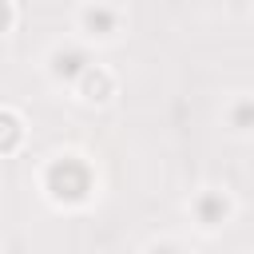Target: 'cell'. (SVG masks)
<instances>
[{
  "label": "cell",
  "instance_id": "6da1fadb",
  "mask_svg": "<svg viewBox=\"0 0 254 254\" xmlns=\"http://www.w3.org/2000/svg\"><path fill=\"white\" fill-rule=\"evenodd\" d=\"M48 190H52L56 198H64V202H79V198H87V190H91V175H87L83 163L60 159V163L48 171Z\"/></svg>",
  "mask_w": 254,
  "mask_h": 254
},
{
  "label": "cell",
  "instance_id": "7a4b0ae2",
  "mask_svg": "<svg viewBox=\"0 0 254 254\" xmlns=\"http://www.w3.org/2000/svg\"><path fill=\"white\" fill-rule=\"evenodd\" d=\"M52 64H56V75H64V79H79V75H83V67H87L83 52H75V48L56 52V56H52Z\"/></svg>",
  "mask_w": 254,
  "mask_h": 254
},
{
  "label": "cell",
  "instance_id": "3957f363",
  "mask_svg": "<svg viewBox=\"0 0 254 254\" xmlns=\"http://www.w3.org/2000/svg\"><path fill=\"white\" fill-rule=\"evenodd\" d=\"M83 95L87 99H107V91H111V79L103 75V71H95V67H83Z\"/></svg>",
  "mask_w": 254,
  "mask_h": 254
},
{
  "label": "cell",
  "instance_id": "277c9868",
  "mask_svg": "<svg viewBox=\"0 0 254 254\" xmlns=\"http://www.w3.org/2000/svg\"><path fill=\"white\" fill-rule=\"evenodd\" d=\"M198 214H202V222H206V226H214V222H222L226 202H222L218 194H202V198H198Z\"/></svg>",
  "mask_w": 254,
  "mask_h": 254
},
{
  "label": "cell",
  "instance_id": "5b68a950",
  "mask_svg": "<svg viewBox=\"0 0 254 254\" xmlns=\"http://www.w3.org/2000/svg\"><path fill=\"white\" fill-rule=\"evenodd\" d=\"M16 139H20V119L8 115V111H0V151H12Z\"/></svg>",
  "mask_w": 254,
  "mask_h": 254
},
{
  "label": "cell",
  "instance_id": "8992f818",
  "mask_svg": "<svg viewBox=\"0 0 254 254\" xmlns=\"http://www.w3.org/2000/svg\"><path fill=\"white\" fill-rule=\"evenodd\" d=\"M83 24H87L91 32H99V36H107V32L115 28V16H111L107 8H87V16H83Z\"/></svg>",
  "mask_w": 254,
  "mask_h": 254
},
{
  "label": "cell",
  "instance_id": "52a82bcc",
  "mask_svg": "<svg viewBox=\"0 0 254 254\" xmlns=\"http://www.w3.org/2000/svg\"><path fill=\"white\" fill-rule=\"evenodd\" d=\"M8 20H12V12H8V4H4V0H0V32H4V28H8Z\"/></svg>",
  "mask_w": 254,
  "mask_h": 254
}]
</instances>
